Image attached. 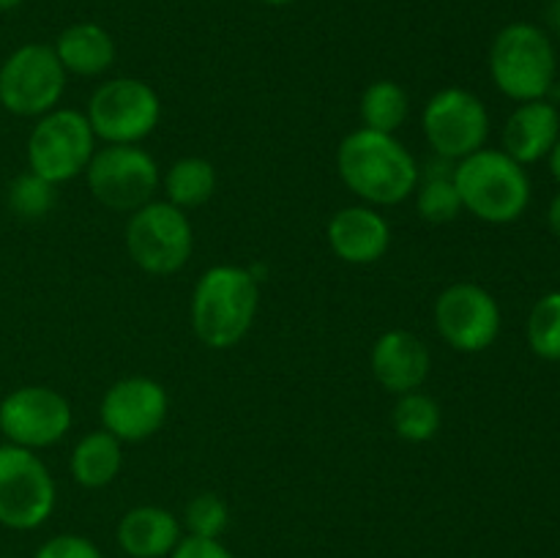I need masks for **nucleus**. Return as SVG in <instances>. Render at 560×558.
Wrapping results in <instances>:
<instances>
[{
	"mask_svg": "<svg viewBox=\"0 0 560 558\" xmlns=\"http://www.w3.org/2000/svg\"><path fill=\"white\" fill-rule=\"evenodd\" d=\"M547 159H550V173H552V178H556L558 184H560V137H558L556 146H552L550 156H547Z\"/></svg>",
	"mask_w": 560,
	"mask_h": 558,
	"instance_id": "7c9ffc66",
	"label": "nucleus"
},
{
	"mask_svg": "<svg viewBox=\"0 0 560 558\" xmlns=\"http://www.w3.org/2000/svg\"><path fill=\"white\" fill-rule=\"evenodd\" d=\"M85 181L104 208L131 213L156 197L162 170L142 146H104L93 153Z\"/></svg>",
	"mask_w": 560,
	"mask_h": 558,
	"instance_id": "9d476101",
	"label": "nucleus"
},
{
	"mask_svg": "<svg viewBox=\"0 0 560 558\" xmlns=\"http://www.w3.org/2000/svg\"><path fill=\"white\" fill-rule=\"evenodd\" d=\"M96 142L82 109L55 107L52 113L36 118L27 135V170L55 186L69 184L85 175Z\"/></svg>",
	"mask_w": 560,
	"mask_h": 558,
	"instance_id": "0eeeda50",
	"label": "nucleus"
},
{
	"mask_svg": "<svg viewBox=\"0 0 560 558\" xmlns=\"http://www.w3.org/2000/svg\"><path fill=\"white\" fill-rule=\"evenodd\" d=\"M180 539V518L156 503L131 507L115 525V542L129 558H167Z\"/></svg>",
	"mask_w": 560,
	"mask_h": 558,
	"instance_id": "a211bd4d",
	"label": "nucleus"
},
{
	"mask_svg": "<svg viewBox=\"0 0 560 558\" xmlns=\"http://www.w3.org/2000/svg\"><path fill=\"white\" fill-rule=\"evenodd\" d=\"M167 558H235V553L222 539H206V536H189L175 545Z\"/></svg>",
	"mask_w": 560,
	"mask_h": 558,
	"instance_id": "c85d7f7f",
	"label": "nucleus"
},
{
	"mask_svg": "<svg viewBox=\"0 0 560 558\" xmlns=\"http://www.w3.org/2000/svg\"><path fill=\"white\" fill-rule=\"evenodd\" d=\"M85 118L104 146H140L162 120V98L140 77H115L91 93Z\"/></svg>",
	"mask_w": 560,
	"mask_h": 558,
	"instance_id": "423d86ee",
	"label": "nucleus"
},
{
	"mask_svg": "<svg viewBox=\"0 0 560 558\" xmlns=\"http://www.w3.org/2000/svg\"><path fill=\"white\" fill-rule=\"evenodd\" d=\"M33 558H104L102 547L82 534H55L49 536Z\"/></svg>",
	"mask_w": 560,
	"mask_h": 558,
	"instance_id": "cd10ccee",
	"label": "nucleus"
},
{
	"mask_svg": "<svg viewBox=\"0 0 560 558\" xmlns=\"http://www.w3.org/2000/svg\"><path fill=\"white\" fill-rule=\"evenodd\" d=\"M126 252L140 271L170 277L189 263L195 249V228L189 213L167 200H151L129 213Z\"/></svg>",
	"mask_w": 560,
	"mask_h": 558,
	"instance_id": "39448f33",
	"label": "nucleus"
},
{
	"mask_svg": "<svg viewBox=\"0 0 560 558\" xmlns=\"http://www.w3.org/2000/svg\"><path fill=\"white\" fill-rule=\"evenodd\" d=\"M5 202H9L11 213L20 219H44L58 202V186L49 184L42 175L25 170L16 175L5 191Z\"/></svg>",
	"mask_w": 560,
	"mask_h": 558,
	"instance_id": "a878e982",
	"label": "nucleus"
},
{
	"mask_svg": "<svg viewBox=\"0 0 560 558\" xmlns=\"http://www.w3.org/2000/svg\"><path fill=\"white\" fill-rule=\"evenodd\" d=\"M552 16H556V22L560 27V0H556V5H552Z\"/></svg>",
	"mask_w": 560,
	"mask_h": 558,
	"instance_id": "72a5a7b5",
	"label": "nucleus"
},
{
	"mask_svg": "<svg viewBox=\"0 0 560 558\" xmlns=\"http://www.w3.org/2000/svg\"><path fill=\"white\" fill-rule=\"evenodd\" d=\"M416 213L430 224H448L463 213V200L454 186V162L438 156L435 164L419 167V184L413 191Z\"/></svg>",
	"mask_w": 560,
	"mask_h": 558,
	"instance_id": "412c9836",
	"label": "nucleus"
},
{
	"mask_svg": "<svg viewBox=\"0 0 560 558\" xmlns=\"http://www.w3.org/2000/svg\"><path fill=\"white\" fill-rule=\"evenodd\" d=\"M162 189L164 200L178 206L180 211L206 206L217 191V167L202 156H180L162 175Z\"/></svg>",
	"mask_w": 560,
	"mask_h": 558,
	"instance_id": "4be33fe9",
	"label": "nucleus"
},
{
	"mask_svg": "<svg viewBox=\"0 0 560 558\" xmlns=\"http://www.w3.org/2000/svg\"><path fill=\"white\" fill-rule=\"evenodd\" d=\"M375 381L388 394L419 392L432 372V353L419 334L408 328H388L375 339L370 353Z\"/></svg>",
	"mask_w": 560,
	"mask_h": 558,
	"instance_id": "2eb2a0df",
	"label": "nucleus"
},
{
	"mask_svg": "<svg viewBox=\"0 0 560 558\" xmlns=\"http://www.w3.org/2000/svg\"><path fill=\"white\" fill-rule=\"evenodd\" d=\"M66 74L102 77L115 63V42L96 22H74L63 27L52 44Z\"/></svg>",
	"mask_w": 560,
	"mask_h": 558,
	"instance_id": "6ab92c4d",
	"label": "nucleus"
},
{
	"mask_svg": "<svg viewBox=\"0 0 560 558\" xmlns=\"http://www.w3.org/2000/svg\"><path fill=\"white\" fill-rule=\"evenodd\" d=\"M416 156L397 135H383L372 129H355L339 142L337 173L342 184L372 208L399 206L413 197L419 184Z\"/></svg>",
	"mask_w": 560,
	"mask_h": 558,
	"instance_id": "f257e3e1",
	"label": "nucleus"
},
{
	"mask_svg": "<svg viewBox=\"0 0 560 558\" xmlns=\"http://www.w3.org/2000/svg\"><path fill=\"white\" fill-rule=\"evenodd\" d=\"M0 558H16V556H0Z\"/></svg>",
	"mask_w": 560,
	"mask_h": 558,
	"instance_id": "f704fd0d",
	"label": "nucleus"
},
{
	"mask_svg": "<svg viewBox=\"0 0 560 558\" xmlns=\"http://www.w3.org/2000/svg\"><path fill=\"white\" fill-rule=\"evenodd\" d=\"M180 525L189 536H206V539H222L230 525V507L217 492H200L191 498L184 509Z\"/></svg>",
	"mask_w": 560,
	"mask_h": 558,
	"instance_id": "bb28decb",
	"label": "nucleus"
},
{
	"mask_svg": "<svg viewBox=\"0 0 560 558\" xmlns=\"http://www.w3.org/2000/svg\"><path fill=\"white\" fill-rule=\"evenodd\" d=\"M58 487L38 452L0 443V525L36 531L52 518Z\"/></svg>",
	"mask_w": 560,
	"mask_h": 558,
	"instance_id": "6e6552de",
	"label": "nucleus"
},
{
	"mask_svg": "<svg viewBox=\"0 0 560 558\" xmlns=\"http://www.w3.org/2000/svg\"><path fill=\"white\" fill-rule=\"evenodd\" d=\"M262 3L266 5H290V3H295V0H262Z\"/></svg>",
	"mask_w": 560,
	"mask_h": 558,
	"instance_id": "473e14b6",
	"label": "nucleus"
},
{
	"mask_svg": "<svg viewBox=\"0 0 560 558\" xmlns=\"http://www.w3.org/2000/svg\"><path fill=\"white\" fill-rule=\"evenodd\" d=\"M528 345L539 359L560 361V290L545 293L528 315Z\"/></svg>",
	"mask_w": 560,
	"mask_h": 558,
	"instance_id": "393cba45",
	"label": "nucleus"
},
{
	"mask_svg": "<svg viewBox=\"0 0 560 558\" xmlns=\"http://www.w3.org/2000/svg\"><path fill=\"white\" fill-rule=\"evenodd\" d=\"M66 77L52 44H22L0 63V107L16 118H42L60 107Z\"/></svg>",
	"mask_w": 560,
	"mask_h": 558,
	"instance_id": "1a4fd4ad",
	"label": "nucleus"
},
{
	"mask_svg": "<svg viewBox=\"0 0 560 558\" xmlns=\"http://www.w3.org/2000/svg\"><path fill=\"white\" fill-rule=\"evenodd\" d=\"M435 328L448 348L481 353L501 334V306L495 295L476 282H454L438 293L432 306Z\"/></svg>",
	"mask_w": 560,
	"mask_h": 558,
	"instance_id": "ddd939ff",
	"label": "nucleus"
},
{
	"mask_svg": "<svg viewBox=\"0 0 560 558\" xmlns=\"http://www.w3.org/2000/svg\"><path fill=\"white\" fill-rule=\"evenodd\" d=\"M359 115L364 129L397 135L410 115L408 91L394 80H375L361 93Z\"/></svg>",
	"mask_w": 560,
	"mask_h": 558,
	"instance_id": "5701e85b",
	"label": "nucleus"
},
{
	"mask_svg": "<svg viewBox=\"0 0 560 558\" xmlns=\"http://www.w3.org/2000/svg\"><path fill=\"white\" fill-rule=\"evenodd\" d=\"M547 224H550L552 233H556L560 239V191L556 197H552L550 208H547Z\"/></svg>",
	"mask_w": 560,
	"mask_h": 558,
	"instance_id": "c756f323",
	"label": "nucleus"
},
{
	"mask_svg": "<svg viewBox=\"0 0 560 558\" xmlns=\"http://www.w3.org/2000/svg\"><path fill=\"white\" fill-rule=\"evenodd\" d=\"M16 5H22V0H0V11H14Z\"/></svg>",
	"mask_w": 560,
	"mask_h": 558,
	"instance_id": "2f4dec72",
	"label": "nucleus"
},
{
	"mask_svg": "<svg viewBox=\"0 0 560 558\" xmlns=\"http://www.w3.org/2000/svg\"><path fill=\"white\" fill-rule=\"evenodd\" d=\"M421 131L432 153L457 164L487 148L490 113L476 93L465 88H441L421 109Z\"/></svg>",
	"mask_w": 560,
	"mask_h": 558,
	"instance_id": "9b49d317",
	"label": "nucleus"
},
{
	"mask_svg": "<svg viewBox=\"0 0 560 558\" xmlns=\"http://www.w3.org/2000/svg\"><path fill=\"white\" fill-rule=\"evenodd\" d=\"M558 55L552 38L534 22H509L490 47V77L512 102L547 98L556 85Z\"/></svg>",
	"mask_w": 560,
	"mask_h": 558,
	"instance_id": "20e7f679",
	"label": "nucleus"
},
{
	"mask_svg": "<svg viewBox=\"0 0 560 558\" xmlns=\"http://www.w3.org/2000/svg\"><path fill=\"white\" fill-rule=\"evenodd\" d=\"M454 186L463 211L487 224H512L528 211V170L514 162L501 148H481L454 164Z\"/></svg>",
	"mask_w": 560,
	"mask_h": 558,
	"instance_id": "7ed1b4c3",
	"label": "nucleus"
},
{
	"mask_svg": "<svg viewBox=\"0 0 560 558\" xmlns=\"http://www.w3.org/2000/svg\"><path fill=\"white\" fill-rule=\"evenodd\" d=\"M71 479L85 490L113 485L124 470V443L107 430H93L74 443L69 457Z\"/></svg>",
	"mask_w": 560,
	"mask_h": 558,
	"instance_id": "aec40b11",
	"label": "nucleus"
},
{
	"mask_svg": "<svg viewBox=\"0 0 560 558\" xmlns=\"http://www.w3.org/2000/svg\"><path fill=\"white\" fill-rule=\"evenodd\" d=\"M102 430L120 443H140L156 435L170 416V394L159 381L148 375H129L115 381L104 392Z\"/></svg>",
	"mask_w": 560,
	"mask_h": 558,
	"instance_id": "4468645a",
	"label": "nucleus"
},
{
	"mask_svg": "<svg viewBox=\"0 0 560 558\" xmlns=\"http://www.w3.org/2000/svg\"><path fill=\"white\" fill-rule=\"evenodd\" d=\"M328 246L339 260L350 266H370L377 263L392 246V224L377 208L359 202L345 206L328 219Z\"/></svg>",
	"mask_w": 560,
	"mask_h": 558,
	"instance_id": "dca6fc26",
	"label": "nucleus"
},
{
	"mask_svg": "<svg viewBox=\"0 0 560 558\" xmlns=\"http://www.w3.org/2000/svg\"><path fill=\"white\" fill-rule=\"evenodd\" d=\"M558 137L560 113L556 104L547 102V98L523 102L503 124L501 151L525 167V164H536L550 156Z\"/></svg>",
	"mask_w": 560,
	"mask_h": 558,
	"instance_id": "f3484780",
	"label": "nucleus"
},
{
	"mask_svg": "<svg viewBox=\"0 0 560 558\" xmlns=\"http://www.w3.org/2000/svg\"><path fill=\"white\" fill-rule=\"evenodd\" d=\"M71 425V403L52 386L31 383L0 399V435L14 446L31 452L49 449L69 435Z\"/></svg>",
	"mask_w": 560,
	"mask_h": 558,
	"instance_id": "f8f14e48",
	"label": "nucleus"
},
{
	"mask_svg": "<svg viewBox=\"0 0 560 558\" xmlns=\"http://www.w3.org/2000/svg\"><path fill=\"white\" fill-rule=\"evenodd\" d=\"M260 310V279L244 266L219 263L191 290V332L206 348L230 350L249 334Z\"/></svg>",
	"mask_w": 560,
	"mask_h": 558,
	"instance_id": "f03ea898",
	"label": "nucleus"
},
{
	"mask_svg": "<svg viewBox=\"0 0 560 558\" xmlns=\"http://www.w3.org/2000/svg\"><path fill=\"white\" fill-rule=\"evenodd\" d=\"M443 410L435 397L427 392L399 394L392 408V427L402 441L427 443L441 432Z\"/></svg>",
	"mask_w": 560,
	"mask_h": 558,
	"instance_id": "b1692460",
	"label": "nucleus"
}]
</instances>
